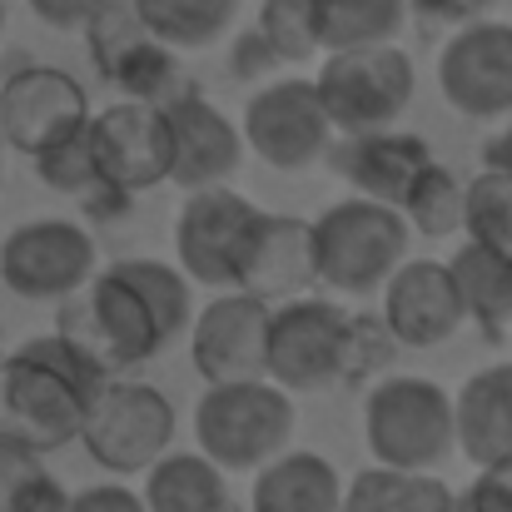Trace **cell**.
<instances>
[{"label":"cell","mask_w":512,"mask_h":512,"mask_svg":"<svg viewBox=\"0 0 512 512\" xmlns=\"http://www.w3.org/2000/svg\"><path fill=\"white\" fill-rule=\"evenodd\" d=\"M194 324V279L165 259L105 264L80 294L60 299L55 329L75 339L110 378L145 368Z\"/></svg>","instance_id":"1"},{"label":"cell","mask_w":512,"mask_h":512,"mask_svg":"<svg viewBox=\"0 0 512 512\" xmlns=\"http://www.w3.org/2000/svg\"><path fill=\"white\" fill-rule=\"evenodd\" d=\"M403 343L383 324V314L343 309L324 294H299L274 304L269 324V378L289 393H319L373 383L393 368Z\"/></svg>","instance_id":"2"},{"label":"cell","mask_w":512,"mask_h":512,"mask_svg":"<svg viewBox=\"0 0 512 512\" xmlns=\"http://www.w3.org/2000/svg\"><path fill=\"white\" fill-rule=\"evenodd\" d=\"M105 378L110 373L60 329L30 334L0 358V438L30 453L80 443L85 413Z\"/></svg>","instance_id":"3"},{"label":"cell","mask_w":512,"mask_h":512,"mask_svg":"<svg viewBox=\"0 0 512 512\" xmlns=\"http://www.w3.org/2000/svg\"><path fill=\"white\" fill-rule=\"evenodd\" d=\"M363 443L383 468L438 473L458 453L453 393L423 373H383L363 393Z\"/></svg>","instance_id":"4"},{"label":"cell","mask_w":512,"mask_h":512,"mask_svg":"<svg viewBox=\"0 0 512 512\" xmlns=\"http://www.w3.org/2000/svg\"><path fill=\"white\" fill-rule=\"evenodd\" d=\"M408 244L413 224L403 219V209L368 194H348L314 219L319 284L339 299H373L408 259Z\"/></svg>","instance_id":"5"},{"label":"cell","mask_w":512,"mask_h":512,"mask_svg":"<svg viewBox=\"0 0 512 512\" xmlns=\"http://www.w3.org/2000/svg\"><path fill=\"white\" fill-rule=\"evenodd\" d=\"M294 393L274 378L209 383L194 403V443L224 473H259L294 443Z\"/></svg>","instance_id":"6"},{"label":"cell","mask_w":512,"mask_h":512,"mask_svg":"<svg viewBox=\"0 0 512 512\" xmlns=\"http://www.w3.org/2000/svg\"><path fill=\"white\" fill-rule=\"evenodd\" d=\"M319 100L339 135H368L403 120L418 90V70L408 50L388 45H353V50H324V65L314 75Z\"/></svg>","instance_id":"7"},{"label":"cell","mask_w":512,"mask_h":512,"mask_svg":"<svg viewBox=\"0 0 512 512\" xmlns=\"http://www.w3.org/2000/svg\"><path fill=\"white\" fill-rule=\"evenodd\" d=\"M174 423V403L155 383H130L115 373L100 383L80 443L110 478H145L174 448Z\"/></svg>","instance_id":"8"},{"label":"cell","mask_w":512,"mask_h":512,"mask_svg":"<svg viewBox=\"0 0 512 512\" xmlns=\"http://www.w3.org/2000/svg\"><path fill=\"white\" fill-rule=\"evenodd\" d=\"M100 244L80 219H25L0 239V284L25 304H60L100 274Z\"/></svg>","instance_id":"9"},{"label":"cell","mask_w":512,"mask_h":512,"mask_svg":"<svg viewBox=\"0 0 512 512\" xmlns=\"http://www.w3.org/2000/svg\"><path fill=\"white\" fill-rule=\"evenodd\" d=\"M334 140H339V130H334V120L319 100V85L304 80V75L269 80L244 105V145L279 174L324 165Z\"/></svg>","instance_id":"10"},{"label":"cell","mask_w":512,"mask_h":512,"mask_svg":"<svg viewBox=\"0 0 512 512\" xmlns=\"http://www.w3.org/2000/svg\"><path fill=\"white\" fill-rule=\"evenodd\" d=\"M259 204L244 199L229 184H204L184 189L179 219H174V259L199 289H234L239 279V254L259 224Z\"/></svg>","instance_id":"11"},{"label":"cell","mask_w":512,"mask_h":512,"mask_svg":"<svg viewBox=\"0 0 512 512\" xmlns=\"http://www.w3.org/2000/svg\"><path fill=\"white\" fill-rule=\"evenodd\" d=\"M80 35L95 75L125 100H165L179 85V50L150 30L135 0H105Z\"/></svg>","instance_id":"12"},{"label":"cell","mask_w":512,"mask_h":512,"mask_svg":"<svg viewBox=\"0 0 512 512\" xmlns=\"http://www.w3.org/2000/svg\"><path fill=\"white\" fill-rule=\"evenodd\" d=\"M269 324L274 304L244 289H219L189 324V363L204 383L269 378Z\"/></svg>","instance_id":"13"},{"label":"cell","mask_w":512,"mask_h":512,"mask_svg":"<svg viewBox=\"0 0 512 512\" xmlns=\"http://www.w3.org/2000/svg\"><path fill=\"white\" fill-rule=\"evenodd\" d=\"M95 160L105 184L125 194H150L174 174V125L165 100H125L90 115Z\"/></svg>","instance_id":"14"},{"label":"cell","mask_w":512,"mask_h":512,"mask_svg":"<svg viewBox=\"0 0 512 512\" xmlns=\"http://www.w3.org/2000/svg\"><path fill=\"white\" fill-rule=\"evenodd\" d=\"M438 90L463 120H503L512 115V25L508 20H468L438 50Z\"/></svg>","instance_id":"15"},{"label":"cell","mask_w":512,"mask_h":512,"mask_svg":"<svg viewBox=\"0 0 512 512\" xmlns=\"http://www.w3.org/2000/svg\"><path fill=\"white\" fill-rule=\"evenodd\" d=\"M90 115L95 110L85 100V85L60 65H20L0 80V130L5 145L25 160L80 130Z\"/></svg>","instance_id":"16"},{"label":"cell","mask_w":512,"mask_h":512,"mask_svg":"<svg viewBox=\"0 0 512 512\" xmlns=\"http://www.w3.org/2000/svg\"><path fill=\"white\" fill-rule=\"evenodd\" d=\"M378 314L403 348H438L468 324L463 289L443 259H403L378 289Z\"/></svg>","instance_id":"17"},{"label":"cell","mask_w":512,"mask_h":512,"mask_svg":"<svg viewBox=\"0 0 512 512\" xmlns=\"http://www.w3.org/2000/svg\"><path fill=\"white\" fill-rule=\"evenodd\" d=\"M174 125V174L179 189H204V184H229L234 170L244 165V130L199 90V85H174L165 95Z\"/></svg>","instance_id":"18"},{"label":"cell","mask_w":512,"mask_h":512,"mask_svg":"<svg viewBox=\"0 0 512 512\" xmlns=\"http://www.w3.org/2000/svg\"><path fill=\"white\" fill-rule=\"evenodd\" d=\"M319 284V264H314V219L299 214H259L244 254H239V279L234 289L259 294L269 304L299 299Z\"/></svg>","instance_id":"19"},{"label":"cell","mask_w":512,"mask_h":512,"mask_svg":"<svg viewBox=\"0 0 512 512\" xmlns=\"http://www.w3.org/2000/svg\"><path fill=\"white\" fill-rule=\"evenodd\" d=\"M329 165L343 184H353V194L383 199V204H403V194L413 189V179L433 165V145L413 130H368V135H339L329 150Z\"/></svg>","instance_id":"20"},{"label":"cell","mask_w":512,"mask_h":512,"mask_svg":"<svg viewBox=\"0 0 512 512\" xmlns=\"http://www.w3.org/2000/svg\"><path fill=\"white\" fill-rule=\"evenodd\" d=\"M458 453L478 468L512 463V363L478 368L458 393Z\"/></svg>","instance_id":"21"},{"label":"cell","mask_w":512,"mask_h":512,"mask_svg":"<svg viewBox=\"0 0 512 512\" xmlns=\"http://www.w3.org/2000/svg\"><path fill=\"white\" fill-rule=\"evenodd\" d=\"M339 468L324 453L309 448H284L254 473L249 512H339L343 508Z\"/></svg>","instance_id":"22"},{"label":"cell","mask_w":512,"mask_h":512,"mask_svg":"<svg viewBox=\"0 0 512 512\" xmlns=\"http://www.w3.org/2000/svg\"><path fill=\"white\" fill-rule=\"evenodd\" d=\"M448 264H453V279L463 289L468 324H478L493 343L512 339V249L468 239Z\"/></svg>","instance_id":"23"},{"label":"cell","mask_w":512,"mask_h":512,"mask_svg":"<svg viewBox=\"0 0 512 512\" xmlns=\"http://www.w3.org/2000/svg\"><path fill=\"white\" fill-rule=\"evenodd\" d=\"M458 493L438 473H408V468H363L348 478L339 512H453Z\"/></svg>","instance_id":"24"},{"label":"cell","mask_w":512,"mask_h":512,"mask_svg":"<svg viewBox=\"0 0 512 512\" xmlns=\"http://www.w3.org/2000/svg\"><path fill=\"white\" fill-rule=\"evenodd\" d=\"M145 503L150 512H219L229 503L224 468L209 453H165L145 473Z\"/></svg>","instance_id":"25"},{"label":"cell","mask_w":512,"mask_h":512,"mask_svg":"<svg viewBox=\"0 0 512 512\" xmlns=\"http://www.w3.org/2000/svg\"><path fill=\"white\" fill-rule=\"evenodd\" d=\"M135 5H140V15L150 20V30L165 45H174L179 55H189V50L219 45L234 30L244 0H135Z\"/></svg>","instance_id":"26"},{"label":"cell","mask_w":512,"mask_h":512,"mask_svg":"<svg viewBox=\"0 0 512 512\" xmlns=\"http://www.w3.org/2000/svg\"><path fill=\"white\" fill-rule=\"evenodd\" d=\"M408 0H319V40L324 50L388 45L408 25Z\"/></svg>","instance_id":"27"},{"label":"cell","mask_w":512,"mask_h":512,"mask_svg":"<svg viewBox=\"0 0 512 512\" xmlns=\"http://www.w3.org/2000/svg\"><path fill=\"white\" fill-rule=\"evenodd\" d=\"M403 219L413 224V234L423 239H453L463 234V214H468V179L448 170V165H428L413 179V189L403 194Z\"/></svg>","instance_id":"28"},{"label":"cell","mask_w":512,"mask_h":512,"mask_svg":"<svg viewBox=\"0 0 512 512\" xmlns=\"http://www.w3.org/2000/svg\"><path fill=\"white\" fill-rule=\"evenodd\" d=\"M0 512H70V493L45 468V453L10 438H0Z\"/></svg>","instance_id":"29"},{"label":"cell","mask_w":512,"mask_h":512,"mask_svg":"<svg viewBox=\"0 0 512 512\" xmlns=\"http://www.w3.org/2000/svg\"><path fill=\"white\" fill-rule=\"evenodd\" d=\"M254 30L269 40L279 65H309L324 60L319 40V0H259Z\"/></svg>","instance_id":"30"},{"label":"cell","mask_w":512,"mask_h":512,"mask_svg":"<svg viewBox=\"0 0 512 512\" xmlns=\"http://www.w3.org/2000/svg\"><path fill=\"white\" fill-rule=\"evenodd\" d=\"M35 179L55 194H70V199H90L95 189H105V174L95 160V135H90V120L80 130H70L65 140H55L50 150H40L35 160Z\"/></svg>","instance_id":"31"},{"label":"cell","mask_w":512,"mask_h":512,"mask_svg":"<svg viewBox=\"0 0 512 512\" xmlns=\"http://www.w3.org/2000/svg\"><path fill=\"white\" fill-rule=\"evenodd\" d=\"M463 234L478 244H493V249H512V174L483 165L468 179Z\"/></svg>","instance_id":"32"},{"label":"cell","mask_w":512,"mask_h":512,"mask_svg":"<svg viewBox=\"0 0 512 512\" xmlns=\"http://www.w3.org/2000/svg\"><path fill=\"white\" fill-rule=\"evenodd\" d=\"M269 70H279V55L269 50V40H264L254 25L239 30L234 45H229V75H234V80H264Z\"/></svg>","instance_id":"33"},{"label":"cell","mask_w":512,"mask_h":512,"mask_svg":"<svg viewBox=\"0 0 512 512\" xmlns=\"http://www.w3.org/2000/svg\"><path fill=\"white\" fill-rule=\"evenodd\" d=\"M463 503L473 512H512V463L478 468V478L463 488Z\"/></svg>","instance_id":"34"},{"label":"cell","mask_w":512,"mask_h":512,"mask_svg":"<svg viewBox=\"0 0 512 512\" xmlns=\"http://www.w3.org/2000/svg\"><path fill=\"white\" fill-rule=\"evenodd\" d=\"M70 512H150V503L120 478V483H95V488L70 493Z\"/></svg>","instance_id":"35"},{"label":"cell","mask_w":512,"mask_h":512,"mask_svg":"<svg viewBox=\"0 0 512 512\" xmlns=\"http://www.w3.org/2000/svg\"><path fill=\"white\" fill-rule=\"evenodd\" d=\"M493 5L498 0H408V10L418 15V20H428V25H468V20H483V15H493Z\"/></svg>","instance_id":"36"},{"label":"cell","mask_w":512,"mask_h":512,"mask_svg":"<svg viewBox=\"0 0 512 512\" xmlns=\"http://www.w3.org/2000/svg\"><path fill=\"white\" fill-rule=\"evenodd\" d=\"M30 5V15L40 20V25H50V30H85L90 25V15L105 5V0H25Z\"/></svg>","instance_id":"37"},{"label":"cell","mask_w":512,"mask_h":512,"mask_svg":"<svg viewBox=\"0 0 512 512\" xmlns=\"http://www.w3.org/2000/svg\"><path fill=\"white\" fill-rule=\"evenodd\" d=\"M483 165L488 170H503V174H512V120L483 145Z\"/></svg>","instance_id":"38"},{"label":"cell","mask_w":512,"mask_h":512,"mask_svg":"<svg viewBox=\"0 0 512 512\" xmlns=\"http://www.w3.org/2000/svg\"><path fill=\"white\" fill-rule=\"evenodd\" d=\"M5 150H10V145H5V130H0V179H5Z\"/></svg>","instance_id":"39"},{"label":"cell","mask_w":512,"mask_h":512,"mask_svg":"<svg viewBox=\"0 0 512 512\" xmlns=\"http://www.w3.org/2000/svg\"><path fill=\"white\" fill-rule=\"evenodd\" d=\"M219 512H249V508H239V503H234V498H229V503H224V508Z\"/></svg>","instance_id":"40"},{"label":"cell","mask_w":512,"mask_h":512,"mask_svg":"<svg viewBox=\"0 0 512 512\" xmlns=\"http://www.w3.org/2000/svg\"><path fill=\"white\" fill-rule=\"evenodd\" d=\"M453 512H473L468 503H463V493H458V503H453Z\"/></svg>","instance_id":"41"},{"label":"cell","mask_w":512,"mask_h":512,"mask_svg":"<svg viewBox=\"0 0 512 512\" xmlns=\"http://www.w3.org/2000/svg\"><path fill=\"white\" fill-rule=\"evenodd\" d=\"M0 35H5V0H0Z\"/></svg>","instance_id":"42"},{"label":"cell","mask_w":512,"mask_h":512,"mask_svg":"<svg viewBox=\"0 0 512 512\" xmlns=\"http://www.w3.org/2000/svg\"><path fill=\"white\" fill-rule=\"evenodd\" d=\"M0 358H5V353H0Z\"/></svg>","instance_id":"43"}]
</instances>
